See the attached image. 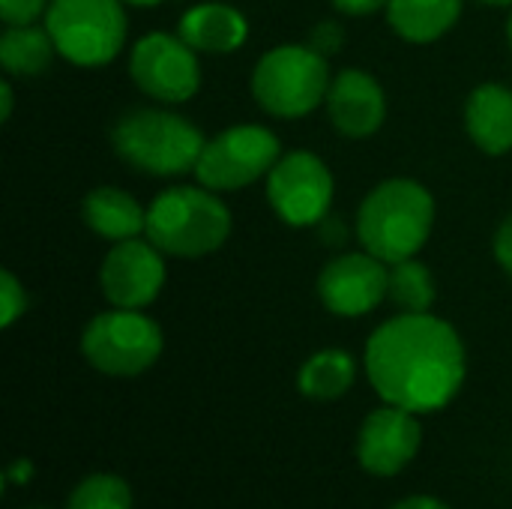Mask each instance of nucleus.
<instances>
[{
  "label": "nucleus",
  "instance_id": "nucleus-32",
  "mask_svg": "<svg viewBox=\"0 0 512 509\" xmlns=\"http://www.w3.org/2000/svg\"><path fill=\"white\" fill-rule=\"evenodd\" d=\"M126 6H144V9H153V6H159V3H165V0H123Z\"/></svg>",
  "mask_w": 512,
  "mask_h": 509
},
{
  "label": "nucleus",
  "instance_id": "nucleus-1",
  "mask_svg": "<svg viewBox=\"0 0 512 509\" xmlns=\"http://www.w3.org/2000/svg\"><path fill=\"white\" fill-rule=\"evenodd\" d=\"M372 390L411 414L447 408L468 375L459 330L432 312H399L372 330L363 354Z\"/></svg>",
  "mask_w": 512,
  "mask_h": 509
},
{
  "label": "nucleus",
  "instance_id": "nucleus-25",
  "mask_svg": "<svg viewBox=\"0 0 512 509\" xmlns=\"http://www.w3.org/2000/svg\"><path fill=\"white\" fill-rule=\"evenodd\" d=\"M309 45L318 51V54H324L327 60L333 57V54H339L342 51V45H345V27L339 24V21H321V24H315L312 27V33H309Z\"/></svg>",
  "mask_w": 512,
  "mask_h": 509
},
{
  "label": "nucleus",
  "instance_id": "nucleus-3",
  "mask_svg": "<svg viewBox=\"0 0 512 509\" xmlns=\"http://www.w3.org/2000/svg\"><path fill=\"white\" fill-rule=\"evenodd\" d=\"M204 144V132L171 108H132L111 126L117 159L150 177L192 174Z\"/></svg>",
  "mask_w": 512,
  "mask_h": 509
},
{
  "label": "nucleus",
  "instance_id": "nucleus-5",
  "mask_svg": "<svg viewBox=\"0 0 512 509\" xmlns=\"http://www.w3.org/2000/svg\"><path fill=\"white\" fill-rule=\"evenodd\" d=\"M330 81V60L309 42H291L258 57L252 69V96L270 117L300 120L324 105Z\"/></svg>",
  "mask_w": 512,
  "mask_h": 509
},
{
  "label": "nucleus",
  "instance_id": "nucleus-8",
  "mask_svg": "<svg viewBox=\"0 0 512 509\" xmlns=\"http://www.w3.org/2000/svg\"><path fill=\"white\" fill-rule=\"evenodd\" d=\"M282 159V144L273 129L258 123H237L207 138L195 177L213 192H234L264 180Z\"/></svg>",
  "mask_w": 512,
  "mask_h": 509
},
{
  "label": "nucleus",
  "instance_id": "nucleus-6",
  "mask_svg": "<svg viewBox=\"0 0 512 509\" xmlns=\"http://www.w3.org/2000/svg\"><path fill=\"white\" fill-rule=\"evenodd\" d=\"M123 0H51L42 18L57 57L72 66H105L126 42Z\"/></svg>",
  "mask_w": 512,
  "mask_h": 509
},
{
  "label": "nucleus",
  "instance_id": "nucleus-10",
  "mask_svg": "<svg viewBox=\"0 0 512 509\" xmlns=\"http://www.w3.org/2000/svg\"><path fill=\"white\" fill-rule=\"evenodd\" d=\"M129 75L135 87L159 105H183L201 87L198 51L189 48L180 36L159 30L147 33L129 54Z\"/></svg>",
  "mask_w": 512,
  "mask_h": 509
},
{
  "label": "nucleus",
  "instance_id": "nucleus-28",
  "mask_svg": "<svg viewBox=\"0 0 512 509\" xmlns=\"http://www.w3.org/2000/svg\"><path fill=\"white\" fill-rule=\"evenodd\" d=\"M330 3H333V9H336V12H342V15H354V18L387 9V0H330Z\"/></svg>",
  "mask_w": 512,
  "mask_h": 509
},
{
  "label": "nucleus",
  "instance_id": "nucleus-24",
  "mask_svg": "<svg viewBox=\"0 0 512 509\" xmlns=\"http://www.w3.org/2000/svg\"><path fill=\"white\" fill-rule=\"evenodd\" d=\"M51 0H0V18L6 27H24L45 18Z\"/></svg>",
  "mask_w": 512,
  "mask_h": 509
},
{
  "label": "nucleus",
  "instance_id": "nucleus-20",
  "mask_svg": "<svg viewBox=\"0 0 512 509\" xmlns=\"http://www.w3.org/2000/svg\"><path fill=\"white\" fill-rule=\"evenodd\" d=\"M57 57V48L42 27L24 24V27H6L0 36V66L9 78H36L42 75L51 60Z\"/></svg>",
  "mask_w": 512,
  "mask_h": 509
},
{
  "label": "nucleus",
  "instance_id": "nucleus-18",
  "mask_svg": "<svg viewBox=\"0 0 512 509\" xmlns=\"http://www.w3.org/2000/svg\"><path fill=\"white\" fill-rule=\"evenodd\" d=\"M462 9L465 0H387V21L405 42L426 45L450 33Z\"/></svg>",
  "mask_w": 512,
  "mask_h": 509
},
{
  "label": "nucleus",
  "instance_id": "nucleus-16",
  "mask_svg": "<svg viewBox=\"0 0 512 509\" xmlns=\"http://www.w3.org/2000/svg\"><path fill=\"white\" fill-rule=\"evenodd\" d=\"M465 129L477 150L504 156L512 150V90L504 84H480L465 102Z\"/></svg>",
  "mask_w": 512,
  "mask_h": 509
},
{
  "label": "nucleus",
  "instance_id": "nucleus-27",
  "mask_svg": "<svg viewBox=\"0 0 512 509\" xmlns=\"http://www.w3.org/2000/svg\"><path fill=\"white\" fill-rule=\"evenodd\" d=\"M318 234H321V240H324V246H345L348 243V228H345V219L342 216H324L318 225Z\"/></svg>",
  "mask_w": 512,
  "mask_h": 509
},
{
  "label": "nucleus",
  "instance_id": "nucleus-33",
  "mask_svg": "<svg viewBox=\"0 0 512 509\" xmlns=\"http://www.w3.org/2000/svg\"><path fill=\"white\" fill-rule=\"evenodd\" d=\"M486 6H512V0H480Z\"/></svg>",
  "mask_w": 512,
  "mask_h": 509
},
{
  "label": "nucleus",
  "instance_id": "nucleus-7",
  "mask_svg": "<svg viewBox=\"0 0 512 509\" xmlns=\"http://www.w3.org/2000/svg\"><path fill=\"white\" fill-rule=\"evenodd\" d=\"M165 348L162 327L144 309H108L87 321L81 333L84 360L111 378H135L147 372Z\"/></svg>",
  "mask_w": 512,
  "mask_h": 509
},
{
  "label": "nucleus",
  "instance_id": "nucleus-9",
  "mask_svg": "<svg viewBox=\"0 0 512 509\" xmlns=\"http://www.w3.org/2000/svg\"><path fill=\"white\" fill-rule=\"evenodd\" d=\"M336 180L327 162L309 150L282 153L267 174V201L291 228H315L333 210Z\"/></svg>",
  "mask_w": 512,
  "mask_h": 509
},
{
  "label": "nucleus",
  "instance_id": "nucleus-14",
  "mask_svg": "<svg viewBox=\"0 0 512 509\" xmlns=\"http://www.w3.org/2000/svg\"><path fill=\"white\" fill-rule=\"evenodd\" d=\"M324 108L339 135L369 138L387 120V93L372 72L342 69L330 81Z\"/></svg>",
  "mask_w": 512,
  "mask_h": 509
},
{
  "label": "nucleus",
  "instance_id": "nucleus-30",
  "mask_svg": "<svg viewBox=\"0 0 512 509\" xmlns=\"http://www.w3.org/2000/svg\"><path fill=\"white\" fill-rule=\"evenodd\" d=\"M390 509H450V507H447L444 501L432 498V495H411V498H405V501L393 504Z\"/></svg>",
  "mask_w": 512,
  "mask_h": 509
},
{
  "label": "nucleus",
  "instance_id": "nucleus-31",
  "mask_svg": "<svg viewBox=\"0 0 512 509\" xmlns=\"http://www.w3.org/2000/svg\"><path fill=\"white\" fill-rule=\"evenodd\" d=\"M12 105H15V93H12V84H9V78L0 84V120L6 123L9 117H12Z\"/></svg>",
  "mask_w": 512,
  "mask_h": 509
},
{
  "label": "nucleus",
  "instance_id": "nucleus-21",
  "mask_svg": "<svg viewBox=\"0 0 512 509\" xmlns=\"http://www.w3.org/2000/svg\"><path fill=\"white\" fill-rule=\"evenodd\" d=\"M387 300L399 312H432L435 306V279L429 267L417 258L390 264Z\"/></svg>",
  "mask_w": 512,
  "mask_h": 509
},
{
  "label": "nucleus",
  "instance_id": "nucleus-34",
  "mask_svg": "<svg viewBox=\"0 0 512 509\" xmlns=\"http://www.w3.org/2000/svg\"><path fill=\"white\" fill-rule=\"evenodd\" d=\"M507 39H510V48H512V12H510V21H507Z\"/></svg>",
  "mask_w": 512,
  "mask_h": 509
},
{
  "label": "nucleus",
  "instance_id": "nucleus-2",
  "mask_svg": "<svg viewBox=\"0 0 512 509\" xmlns=\"http://www.w3.org/2000/svg\"><path fill=\"white\" fill-rule=\"evenodd\" d=\"M435 228V198L411 177L378 183L357 210V240L384 264L417 258Z\"/></svg>",
  "mask_w": 512,
  "mask_h": 509
},
{
  "label": "nucleus",
  "instance_id": "nucleus-12",
  "mask_svg": "<svg viewBox=\"0 0 512 509\" xmlns=\"http://www.w3.org/2000/svg\"><path fill=\"white\" fill-rule=\"evenodd\" d=\"M390 264L372 252H342L330 258L318 276V297L339 318H360L387 300Z\"/></svg>",
  "mask_w": 512,
  "mask_h": 509
},
{
  "label": "nucleus",
  "instance_id": "nucleus-4",
  "mask_svg": "<svg viewBox=\"0 0 512 509\" xmlns=\"http://www.w3.org/2000/svg\"><path fill=\"white\" fill-rule=\"evenodd\" d=\"M144 237L171 258H204L231 237V210L207 186H171L147 207Z\"/></svg>",
  "mask_w": 512,
  "mask_h": 509
},
{
  "label": "nucleus",
  "instance_id": "nucleus-23",
  "mask_svg": "<svg viewBox=\"0 0 512 509\" xmlns=\"http://www.w3.org/2000/svg\"><path fill=\"white\" fill-rule=\"evenodd\" d=\"M27 312V291L12 270H0V327L9 330Z\"/></svg>",
  "mask_w": 512,
  "mask_h": 509
},
{
  "label": "nucleus",
  "instance_id": "nucleus-15",
  "mask_svg": "<svg viewBox=\"0 0 512 509\" xmlns=\"http://www.w3.org/2000/svg\"><path fill=\"white\" fill-rule=\"evenodd\" d=\"M177 36L198 54H231L246 45L249 21L228 3H198L180 15Z\"/></svg>",
  "mask_w": 512,
  "mask_h": 509
},
{
  "label": "nucleus",
  "instance_id": "nucleus-13",
  "mask_svg": "<svg viewBox=\"0 0 512 509\" xmlns=\"http://www.w3.org/2000/svg\"><path fill=\"white\" fill-rule=\"evenodd\" d=\"M420 444L423 429L417 414L384 402L363 420L357 432V462L372 477H396L414 462Z\"/></svg>",
  "mask_w": 512,
  "mask_h": 509
},
{
  "label": "nucleus",
  "instance_id": "nucleus-19",
  "mask_svg": "<svg viewBox=\"0 0 512 509\" xmlns=\"http://www.w3.org/2000/svg\"><path fill=\"white\" fill-rule=\"evenodd\" d=\"M357 381V360L342 348L312 354L297 372V390L312 402H336Z\"/></svg>",
  "mask_w": 512,
  "mask_h": 509
},
{
  "label": "nucleus",
  "instance_id": "nucleus-26",
  "mask_svg": "<svg viewBox=\"0 0 512 509\" xmlns=\"http://www.w3.org/2000/svg\"><path fill=\"white\" fill-rule=\"evenodd\" d=\"M492 252H495V261L501 264V270L512 279V216H507L498 225L495 240H492Z\"/></svg>",
  "mask_w": 512,
  "mask_h": 509
},
{
  "label": "nucleus",
  "instance_id": "nucleus-11",
  "mask_svg": "<svg viewBox=\"0 0 512 509\" xmlns=\"http://www.w3.org/2000/svg\"><path fill=\"white\" fill-rule=\"evenodd\" d=\"M165 252L147 237L120 240L99 267V288L114 309H147L165 288Z\"/></svg>",
  "mask_w": 512,
  "mask_h": 509
},
{
  "label": "nucleus",
  "instance_id": "nucleus-22",
  "mask_svg": "<svg viewBox=\"0 0 512 509\" xmlns=\"http://www.w3.org/2000/svg\"><path fill=\"white\" fill-rule=\"evenodd\" d=\"M66 509H132V489L114 474H90L72 489Z\"/></svg>",
  "mask_w": 512,
  "mask_h": 509
},
{
  "label": "nucleus",
  "instance_id": "nucleus-29",
  "mask_svg": "<svg viewBox=\"0 0 512 509\" xmlns=\"http://www.w3.org/2000/svg\"><path fill=\"white\" fill-rule=\"evenodd\" d=\"M33 480V462L30 459H15L6 471H3V483L6 486H24Z\"/></svg>",
  "mask_w": 512,
  "mask_h": 509
},
{
  "label": "nucleus",
  "instance_id": "nucleus-17",
  "mask_svg": "<svg viewBox=\"0 0 512 509\" xmlns=\"http://www.w3.org/2000/svg\"><path fill=\"white\" fill-rule=\"evenodd\" d=\"M81 216H84V225L96 237L111 240V243L144 237V228H147V207H141L135 195L117 186L90 189L84 195Z\"/></svg>",
  "mask_w": 512,
  "mask_h": 509
}]
</instances>
